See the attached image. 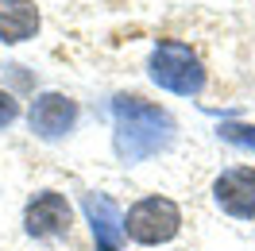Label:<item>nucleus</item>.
<instances>
[{
    "label": "nucleus",
    "mask_w": 255,
    "mask_h": 251,
    "mask_svg": "<svg viewBox=\"0 0 255 251\" xmlns=\"http://www.w3.org/2000/svg\"><path fill=\"white\" fill-rule=\"evenodd\" d=\"M112 112H116V139L112 143L128 166L166 151L174 139V120L143 97H116Z\"/></svg>",
    "instance_id": "1"
},
{
    "label": "nucleus",
    "mask_w": 255,
    "mask_h": 251,
    "mask_svg": "<svg viewBox=\"0 0 255 251\" xmlns=\"http://www.w3.org/2000/svg\"><path fill=\"white\" fill-rule=\"evenodd\" d=\"M147 70H151V81L159 89H166V93L197 97L205 89V66H201V58L186 43H178V39H162L159 47L151 50Z\"/></svg>",
    "instance_id": "2"
},
{
    "label": "nucleus",
    "mask_w": 255,
    "mask_h": 251,
    "mask_svg": "<svg viewBox=\"0 0 255 251\" xmlns=\"http://www.w3.org/2000/svg\"><path fill=\"white\" fill-rule=\"evenodd\" d=\"M182 228V209H178L170 197H143L128 209L124 217V236L143 244V248H159V244H170Z\"/></svg>",
    "instance_id": "3"
},
{
    "label": "nucleus",
    "mask_w": 255,
    "mask_h": 251,
    "mask_svg": "<svg viewBox=\"0 0 255 251\" xmlns=\"http://www.w3.org/2000/svg\"><path fill=\"white\" fill-rule=\"evenodd\" d=\"M70 224H74V209H70V201H66L62 193H54V189L35 193L31 201H27V209H23V228H27V236H35V240L66 236Z\"/></svg>",
    "instance_id": "4"
},
{
    "label": "nucleus",
    "mask_w": 255,
    "mask_h": 251,
    "mask_svg": "<svg viewBox=\"0 0 255 251\" xmlns=\"http://www.w3.org/2000/svg\"><path fill=\"white\" fill-rule=\"evenodd\" d=\"M27 124L39 139H62L78 124V101L66 93H39L27 109Z\"/></svg>",
    "instance_id": "5"
},
{
    "label": "nucleus",
    "mask_w": 255,
    "mask_h": 251,
    "mask_svg": "<svg viewBox=\"0 0 255 251\" xmlns=\"http://www.w3.org/2000/svg\"><path fill=\"white\" fill-rule=\"evenodd\" d=\"M213 201L228 217L252 220L255 217V170L252 166H232L213 182Z\"/></svg>",
    "instance_id": "6"
},
{
    "label": "nucleus",
    "mask_w": 255,
    "mask_h": 251,
    "mask_svg": "<svg viewBox=\"0 0 255 251\" xmlns=\"http://www.w3.org/2000/svg\"><path fill=\"white\" fill-rule=\"evenodd\" d=\"M81 209H85V217H89L97 251H120V244H124V217H120L116 201L105 197V193H85V197H81Z\"/></svg>",
    "instance_id": "7"
},
{
    "label": "nucleus",
    "mask_w": 255,
    "mask_h": 251,
    "mask_svg": "<svg viewBox=\"0 0 255 251\" xmlns=\"http://www.w3.org/2000/svg\"><path fill=\"white\" fill-rule=\"evenodd\" d=\"M39 31V8L31 0H0V39L27 43Z\"/></svg>",
    "instance_id": "8"
},
{
    "label": "nucleus",
    "mask_w": 255,
    "mask_h": 251,
    "mask_svg": "<svg viewBox=\"0 0 255 251\" xmlns=\"http://www.w3.org/2000/svg\"><path fill=\"white\" fill-rule=\"evenodd\" d=\"M221 139H228L232 147L255 151V127L252 124H221Z\"/></svg>",
    "instance_id": "9"
},
{
    "label": "nucleus",
    "mask_w": 255,
    "mask_h": 251,
    "mask_svg": "<svg viewBox=\"0 0 255 251\" xmlns=\"http://www.w3.org/2000/svg\"><path fill=\"white\" fill-rule=\"evenodd\" d=\"M19 116V105H16V97L8 93V89H0V127H8L12 120Z\"/></svg>",
    "instance_id": "10"
}]
</instances>
